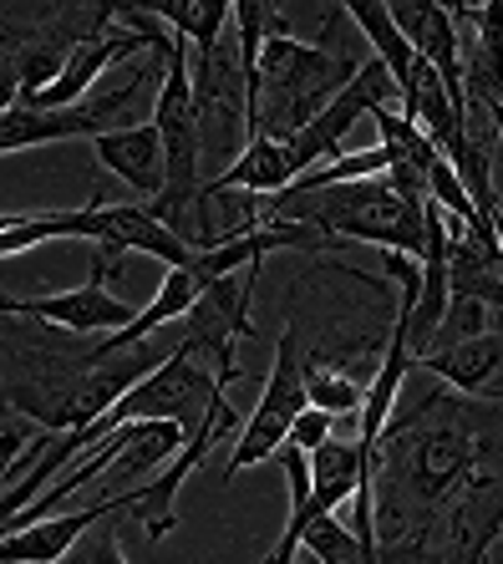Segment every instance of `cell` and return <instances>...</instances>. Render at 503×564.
<instances>
[{"label": "cell", "instance_id": "cell-24", "mask_svg": "<svg viewBox=\"0 0 503 564\" xmlns=\"http://www.w3.org/2000/svg\"><path fill=\"white\" fill-rule=\"evenodd\" d=\"M56 433H41V427H21V422H6L0 427V484H11L21 473H31L46 453H52Z\"/></svg>", "mask_w": 503, "mask_h": 564}, {"label": "cell", "instance_id": "cell-22", "mask_svg": "<svg viewBox=\"0 0 503 564\" xmlns=\"http://www.w3.org/2000/svg\"><path fill=\"white\" fill-rule=\"evenodd\" d=\"M305 402L320 412H331V417H361L367 392H361L346 371H336L326 356H305Z\"/></svg>", "mask_w": 503, "mask_h": 564}, {"label": "cell", "instance_id": "cell-28", "mask_svg": "<svg viewBox=\"0 0 503 564\" xmlns=\"http://www.w3.org/2000/svg\"><path fill=\"white\" fill-rule=\"evenodd\" d=\"M468 112H478V118L489 122L493 138H503V102H468Z\"/></svg>", "mask_w": 503, "mask_h": 564}, {"label": "cell", "instance_id": "cell-18", "mask_svg": "<svg viewBox=\"0 0 503 564\" xmlns=\"http://www.w3.org/2000/svg\"><path fill=\"white\" fill-rule=\"evenodd\" d=\"M417 367L437 371L452 392H468V397L489 392L493 377H499V367H503V336L499 330H489V336H478V341H463V346H448V351L423 356Z\"/></svg>", "mask_w": 503, "mask_h": 564}, {"label": "cell", "instance_id": "cell-1", "mask_svg": "<svg viewBox=\"0 0 503 564\" xmlns=\"http://www.w3.org/2000/svg\"><path fill=\"white\" fill-rule=\"evenodd\" d=\"M168 351L153 341L128 351L77 346L67 330L46 321H11L0 315V412L31 417L41 433H77L107 417L128 387L147 377Z\"/></svg>", "mask_w": 503, "mask_h": 564}, {"label": "cell", "instance_id": "cell-11", "mask_svg": "<svg viewBox=\"0 0 503 564\" xmlns=\"http://www.w3.org/2000/svg\"><path fill=\"white\" fill-rule=\"evenodd\" d=\"M229 427H234V408L225 402V408H219L209 422H204L199 433H188L184 453H178V458H173L168 468H163L158 478H153V484L133 488V509H128V513H138V524L147 529V539H153V544H158V539L168 534L173 524H178V509H173L178 488H184V484H188V473H194V468L204 463V453H209L214 437H225Z\"/></svg>", "mask_w": 503, "mask_h": 564}, {"label": "cell", "instance_id": "cell-4", "mask_svg": "<svg viewBox=\"0 0 503 564\" xmlns=\"http://www.w3.org/2000/svg\"><path fill=\"white\" fill-rule=\"evenodd\" d=\"M250 82H254V72L244 66V56H239V36H225L214 52H188L199 153H204V169H214V178L225 169H234V158L244 153L254 138L250 132Z\"/></svg>", "mask_w": 503, "mask_h": 564}, {"label": "cell", "instance_id": "cell-6", "mask_svg": "<svg viewBox=\"0 0 503 564\" xmlns=\"http://www.w3.org/2000/svg\"><path fill=\"white\" fill-rule=\"evenodd\" d=\"M67 239L97 245L102 275H118V264L128 254L163 260L168 270H184L194 260V245L184 235H173L163 219H153L147 204H102V194H92V204H81V209H67Z\"/></svg>", "mask_w": 503, "mask_h": 564}, {"label": "cell", "instance_id": "cell-3", "mask_svg": "<svg viewBox=\"0 0 503 564\" xmlns=\"http://www.w3.org/2000/svg\"><path fill=\"white\" fill-rule=\"evenodd\" d=\"M250 224H305L326 245H376V250L407 254V260H423V245H427L423 209H412L407 198H397V188L386 178L320 188V194H305V198L275 194L250 214Z\"/></svg>", "mask_w": 503, "mask_h": 564}, {"label": "cell", "instance_id": "cell-32", "mask_svg": "<svg viewBox=\"0 0 503 564\" xmlns=\"http://www.w3.org/2000/svg\"><path fill=\"white\" fill-rule=\"evenodd\" d=\"M499 102H503V97H499Z\"/></svg>", "mask_w": 503, "mask_h": 564}, {"label": "cell", "instance_id": "cell-2", "mask_svg": "<svg viewBox=\"0 0 503 564\" xmlns=\"http://www.w3.org/2000/svg\"><path fill=\"white\" fill-rule=\"evenodd\" d=\"M361 62L331 41H300L270 15L260 66L250 82V132L254 138H275L285 143L310 118H320L336 97L357 82Z\"/></svg>", "mask_w": 503, "mask_h": 564}, {"label": "cell", "instance_id": "cell-21", "mask_svg": "<svg viewBox=\"0 0 503 564\" xmlns=\"http://www.w3.org/2000/svg\"><path fill=\"white\" fill-rule=\"evenodd\" d=\"M147 11L158 15L178 41H188L194 52H214L229 36L225 26H229V15H234V6H219V0H173V6H147Z\"/></svg>", "mask_w": 503, "mask_h": 564}, {"label": "cell", "instance_id": "cell-8", "mask_svg": "<svg viewBox=\"0 0 503 564\" xmlns=\"http://www.w3.org/2000/svg\"><path fill=\"white\" fill-rule=\"evenodd\" d=\"M147 72L153 66H138L133 82L118 87L107 97H87V102L67 107V112H36V107L15 102L11 112H0V158L6 153H26V148H46V143H72V138H102V132L118 128V118L143 97Z\"/></svg>", "mask_w": 503, "mask_h": 564}, {"label": "cell", "instance_id": "cell-23", "mask_svg": "<svg viewBox=\"0 0 503 564\" xmlns=\"http://www.w3.org/2000/svg\"><path fill=\"white\" fill-rule=\"evenodd\" d=\"M31 36H36L31 15L0 6V112L15 107V93H21V56H26Z\"/></svg>", "mask_w": 503, "mask_h": 564}, {"label": "cell", "instance_id": "cell-13", "mask_svg": "<svg viewBox=\"0 0 503 564\" xmlns=\"http://www.w3.org/2000/svg\"><path fill=\"white\" fill-rule=\"evenodd\" d=\"M118 509H133V494H118V499H102L77 513H52V519H41V524L21 529V534L0 539V564H56L87 529L102 524L107 513H118Z\"/></svg>", "mask_w": 503, "mask_h": 564}, {"label": "cell", "instance_id": "cell-14", "mask_svg": "<svg viewBox=\"0 0 503 564\" xmlns=\"http://www.w3.org/2000/svg\"><path fill=\"white\" fill-rule=\"evenodd\" d=\"M92 158L107 173H118L122 184L143 198H158L168 184V163H163V138L153 122L143 128H112L102 138H92Z\"/></svg>", "mask_w": 503, "mask_h": 564}, {"label": "cell", "instance_id": "cell-26", "mask_svg": "<svg viewBox=\"0 0 503 564\" xmlns=\"http://www.w3.org/2000/svg\"><path fill=\"white\" fill-rule=\"evenodd\" d=\"M118 513H128V509H118ZM118 513H107L102 524L87 529V534H81L56 564H128V554H122V539H118V524H112Z\"/></svg>", "mask_w": 503, "mask_h": 564}, {"label": "cell", "instance_id": "cell-30", "mask_svg": "<svg viewBox=\"0 0 503 564\" xmlns=\"http://www.w3.org/2000/svg\"><path fill=\"white\" fill-rule=\"evenodd\" d=\"M11 219H15V214H0V235H6V229H11Z\"/></svg>", "mask_w": 503, "mask_h": 564}, {"label": "cell", "instance_id": "cell-20", "mask_svg": "<svg viewBox=\"0 0 503 564\" xmlns=\"http://www.w3.org/2000/svg\"><path fill=\"white\" fill-rule=\"evenodd\" d=\"M118 437H122V447L112 468H122V473H147V468H158V463H173L188 443V433L178 422H122Z\"/></svg>", "mask_w": 503, "mask_h": 564}, {"label": "cell", "instance_id": "cell-25", "mask_svg": "<svg viewBox=\"0 0 503 564\" xmlns=\"http://www.w3.org/2000/svg\"><path fill=\"white\" fill-rule=\"evenodd\" d=\"M489 305L473 301V295H452L448 315H442V326H437L433 346H427V356L433 351H448V346H463V341H478V336H489Z\"/></svg>", "mask_w": 503, "mask_h": 564}, {"label": "cell", "instance_id": "cell-9", "mask_svg": "<svg viewBox=\"0 0 503 564\" xmlns=\"http://www.w3.org/2000/svg\"><path fill=\"white\" fill-rule=\"evenodd\" d=\"M254 280H260V264L239 270V275L219 280L199 295V305L188 311V351L204 356V367L214 377L234 381L239 377V361H234V346L250 336V301H254Z\"/></svg>", "mask_w": 503, "mask_h": 564}, {"label": "cell", "instance_id": "cell-29", "mask_svg": "<svg viewBox=\"0 0 503 564\" xmlns=\"http://www.w3.org/2000/svg\"><path fill=\"white\" fill-rule=\"evenodd\" d=\"M0 315H15V301H11V295H0Z\"/></svg>", "mask_w": 503, "mask_h": 564}, {"label": "cell", "instance_id": "cell-31", "mask_svg": "<svg viewBox=\"0 0 503 564\" xmlns=\"http://www.w3.org/2000/svg\"><path fill=\"white\" fill-rule=\"evenodd\" d=\"M499 245H503V229H499Z\"/></svg>", "mask_w": 503, "mask_h": 564}, {"label": "cell", "instance_id": "cell-7", "mask_svg": "<svg viewBox=\"0 0 503 564\" xmlns=\"http://www.w3.org/2000/svg\"><path fill=\"white\" fill-rule=\"evenodd\" d=\"M305 408H310V402H305V351H300V336H295V326H291L275 346V367H270V377H265V392L254 402L250 422L239 427V443H234V453H229L225 484H234L244 468H260V463L275 458L280 447L291 443V427Z\"/></svg>", "mask_w": 503, "mask_h": 564}, {"label": "cell", "instance_id": "cell-16", "mask_svg": "<svg viewBox=\"0 0 503 564\" xmlns=\"http://www.w3.org/2000/svg\"><path fill=\"white\" fill-rule=\"evenodd\" d=\"M300 173H295V158L285 143L275 138H250V148L234 158V169H225L204 188V214H209V198H229V194H285ZM214 219V214H209Z\"/></svg>", "mask_w": 503, "mask_h": 564}, {"label": "cell", "instance_id": "cell-15", "mask_svg": "<svg viewBox=\"0 0 503 564\" xmlns=\"http://www.w3.org/2000/svg\"><path fill=\"white\" fill-rule=\"evenodd\" d=\"M478 458V437L463 422H437L427 433H417V458H412V488L427 503H437L448 488H458V478H468Z\"/></svg>", "mask_w": 503, "mask_h": 564}, {"label": "cell", "instance_id": "cell-19", "mask_svg": "<svg viewBox=\"0 0 503 564\" xmlns=\"http://www.w3.org/2000/svg\"><path fill=\"white\" fill-rule=\"evenodd\" d=\"M341 15L371 41V52L386 66V77L397 82V97H402V82L412 77L417 52H412V41L397 31V21H392V6H382V0H376V6H341Z\"/></svg>", "mask_w": 503, "mask_h": 564}, {"label": "cell", "instance_id": "cell-10", "mask_svg": "<svg viewBox=\"0 0 503 564\" xmlns=\"http://www.w3.org/2000/svg\"><path fill=\"white\" fill-rule=\"evenodd\" d=\"M15 315H31V321H46V326L67 330V336H118L138 321L133 305H122L107 275L92 270V280H81L77 290H62V295H41V301H15Z\"/></svg>", "mask_w": 503, "mask_h": 564}, {"label": "cell", "instance_id": "cell-5", "mask_svg": "<svg viewBox=\"0 0 503 564\" xmlns=\"http://www.w3.org/2000/svg\"><path fill=\"white\" fill-rule=\"evenodd\" d=\"M219 408H225V381L214 377L204 361H194L188 346H178L138 387H128L107 408V417L92 422V437L102 443L107 433H118L122 422H178L184 433H199Z\"/></svg>", "mask_w": 503, "mask_h": 564}, {"label": "cell", "instance_id": "cell-27", "mask_svg": "<svg viewBox=\"0 0 503 564\" xmlns=\"http://www.w3.org/2000/svg\"><path fill=\"white\" fill-rule=\"evenodd\" d=\"M331 412H320V408H305L300 417H295V427H291V443L300 447V453H316L320 443H331Z\"/></svg>", "mask_w": 503, "mask_h": 564}, {"label": "cell", "instance_id": "cell-12", "mask_svg": "<svg viewBox=\"0 0 503 564\" xmlns=\"http://www.w3.org/2000/svg\"><path fill=\"white\" fill-rule=\"evenodd\" d=\"M458 52H463V102H499L503 97V0L458 6Z\"/></svg>", "mask_w": 503, "mask_h": 564}, {"label": "cell", "instance_id": "cell-17", "mask_svg": "<svg viewBox=\"0 0 503 564\" xmlns=\"http://www.w3.org/2000/svg\"><path fill=\"white\" fill-rule=\"evenodd\" d=\"M204 290H209V285H204V280L194 275L188 264H184V270H168V275H163V285H158V295H153V301L138 311L133 326L118 330V336H107V341H97V346H102V351H128V346L153 341V336H158L168 321H188V311L199 305Z\"/></svg>", "mask_w": 503, "mask_h": 564}]
</instances>
